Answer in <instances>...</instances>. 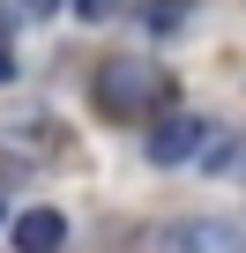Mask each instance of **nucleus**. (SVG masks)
Listing matches in <instances>:
<instances>
[{"label":"nucleus","instance_id":"nucleus-1","mask_svg":"<svg viewBox=\"0 0 246 253\" xmlns=\"http://www.w3.org/2000/svg\"><path fill=\"white\" fill-rule=\"evenodd\" d=\"M97 104H104L112 119H142V112L172 104V75H164L157 60H104V67H97Z\"/></svg>","mask_w":246,"mask_h":253},{"label":"nucleus","instance_id":"nucleus-2","mask_svg":"<svg viewBox=\"0 0 246 253\" xmlns=\"http://www.w3.org/2000/svg\"><path fill=\"white\" fill-rule=\"evenodd\" d=\"M209 134H201V119H187V112H172L157 134H149V157L157 164H194V149H201Z\"/></svg>","mask_w":246,"mask_h":253},{"label":"nucleus","instance_id":"nucleus-3","mask_svg":"<svg viewBox=\"0 0 246 253\" xmlns=\"http://www.w3.org/2000/svg\"><path fill=\"white\" fill-rule=\"evenodd\" d=\"M67 246V216L60 209H23L15 216V253H60Z\"/></svg>","mask_w":246,"mask_h":253},{"label":"nucleus","instance_id":"nucleus-4","mask_svg":"<svg viewBox=\"0 0 246 253\" xmlns=\"http://www.w3.org/2000/svg\"><path fill=\"white\" fill-rule=\"evenodd\" d=\"M164 253H246V246L231 223H179V231H164Z\"/></svg>","mask_w":246,"mask_h":253},{"label":"nucleus","instance_id":"nucleus-5","mask_svg":"<svg viewBox=\"0 0 246 253\" xmlns=\"http://www.w3.org/2000/svg\"><path fill=\"white\" fill-rule=\"evenodd\" d=\"M179 23H194V0H142V30H157V38H172Z\"/></svg>","mask_w":246,"mask_h":253},{"label":"nucleus","instance_id":"nucleus-6","mask_svg":"<svg viewBox=\"0 0 246 253\" xmlns=\"http://www.w3.org/2000/svg\"><path fill=\"white\" fill-rule=\"evenodd\" d=\"M231 164H239V142H231V134H216V142H209V157H201V171H209V179H224Z\"/></svg>","mask_w":246,"mask_h":253},{"label":"nucleus","instance_id":"nucleus-7","mask_svg":"<svg viewBox=\"0 0 246 253\" xmlns=\"http://www.w3.org/2000/svg\"><path fill=\"white\" fill-rule=\"evenodd\" d=\"M112 8H119V0H75V15H82V23H104Z\"/></svg>","mask_w":246,"mask_h":253},{"label":"nucleus","instance_id":"nucleus-8","mask_svg":"<svg viewBox=\"0 0 246 253\" xmlns=\"http://www.w3.org/2000/svg\"><path fill=\"white\" fill-rule=\"evenodd\" d=\"M23 8H30V15H60V8H67V0H23Z\"/></svg>","mask_w":246,"mask_h":253},{"label":"nucleus","instance_id":"nucleus-9","mask_svg":"<svg viewBox=\"0 0 246 253\" xmlns=\"http://www.w3.org/2000/svg\"><path fill=\"white\" fill-rule=\"evenodd\" d=\"M0 223H8V209H0Z\"/></svg>","mask_w":246,"mask_h":253}]
</instances>
